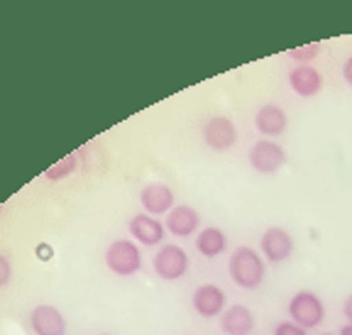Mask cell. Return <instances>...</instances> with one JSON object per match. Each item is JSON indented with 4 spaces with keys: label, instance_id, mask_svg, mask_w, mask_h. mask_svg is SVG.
<instances>
[{
    "label": "cell",
    "instance_id": "6da1fadb",
    "mask_svg": "<svg viewBox=\"0 0 352 335\" xmlns=\"http://www.w3.org/2000/svg\"><path fill=\"white\" fill-rule=\"evenodd\" d=\"M228 274H230L232 284L245 289V292H254L264 284L267 277V259L262 257V252L240 245L232 250L230 259H228Z\"/></svg>",
    "mask_w": 352,
    "mask_h": 335
},
{
    "label": "cell",
    "instance_id": "7a4b0ae2",
    "mask_svg": "<svg viewBox=\"0 0 352 335\" xmlns=\"http://www.w3.org/2000/svg\"><path fill=\"white\" fill-rule=\"evenodd\" d=\"M105 267L116 277H135L142 270V252L135 240H113L105 250Z\"/></svg>",
    "mask_w": 352,
    "mask_h": 335
},
{
    "label": "cell",
    "instance_id": "3957f363",
    "mask_svg": "<svg viewBox=\"0 0 352 335\" xmlns=\"http://www.w3.org/2000/svg\"><path fill=\"white\" fill-rule=\"evenodd\" d=\"M289 321L298 323L301 328L314 330L325 321V303L316 292L301 289L289 301Z\"/></svg>",
    "mask_w": 352,
    "mask_h": 335
},
{
    "label": "cell",
    "instance_id": "277c9868",
    "mask_svg": "<svg viewBox=\"0 0 352 335\" xmlns=\"http://www.w3.org/2000/svg\"><path fill=\"white\" fill-rule=\"evenodd\" d=\"M154 274L164 281H179L191 270V259L182 245H162L152 259Z\"/></svg>",
    "mask_w": 352,
    "mask_h": 335
},
{
    "label": "cell",
    "instance_id": "5b68a950",
    "mask_svg": "<svg viewBox=\"0 0 352 335\" xmlns=\"http://www.w3.org/2000/svg\"><path fill=\"white\" fill-rule=\"evenodd\" d=\"M294 250H296V242H294V235L286 228L272 226L259 237V252L270 264L286 262L294 255Z\"/></svg>",
    "mask_w": 352,
    "mask_h": 335
},
{
    "label": "cell",
    "instance_id": "8992f818",
    "mask_svg": "<svg viewBox=\"0 0 352 335\" xmlns=\"http://www.w3.org/2000/svg\"><path fill=\"white\" fill-rule=\"evenodd\" d=\"M250 166H252L257 174H276L281 166L286 164V149L281 147L276 140H257V142L250 147Z\"/></svg>",
    "mask_w": 352,
    "mask_h": 335
},
{
    "label": "cell",
    "instance_id": "52a82bcc",
    "mask_svg": "<svg viewBox=\"0 0 352 335\" xmlns=\"http://www.w3.org/2000/svg\"><path fill=\"white\" fill-rule=\"evenodd\" d=\"M204 142L215 152H228L237 144V127L230 118L226 116H213L204 122Z\"/></svg>",
    "mask_w": 352,
    "mask_h": 335
},
{
    "label": "cell",
    "instance_id": "ba28073f",
    "mask_svg": "<svg viewBox=\"0 0 352 335\" xmlns=\"http://www.w3.org/2000/svg\"><path fill=\"white\" fill-rule=\"evenodd\" d=\"M191 306L201 318H218V316L226 314L228 308L226 292L218 284H201L193 289Z\"/></svg>",
    "mask_w": 352,
    "mask_h": 335
},
{
    "label": "cell",
    "instance_id": "9c48e42d",
    "mask_svg": "<svg viewBox=\"0 0 352 335\" xmlns=\"http://www.w3.org/2000/svg\"><path fill=\"white\" fill-rule=\"evenodd\" d=\"M127 230H130L132 240L138 242V245H144V248H157V245L162 248V242L166 237L164 223L147 213L132 215L130 223H127Z\"/></svg>",
    "mask_w": 352,
    "mask_h": 335
},
{
    "label": "cell",
    "instance_id": "30bf717a",
    "mask_svg": "<svg viewBox=\"0 0 352 335\" xmlns=\"http://www.w3.org/2000/svg\"><path fill=\"white\" fill-rule=\"evenodd\" d=\"M30 328L34 335H66V318L52 303H39L30 314Z\"/></svg>",
    "mask_w": 352,
    "mask_h": 335
},
{
    "label": "cell",
    "instance_id": "8fae6325",
    "mask_svg": "<svg viewBox=\"0 0 352 335\" xmlns=\"http://www.w3.org/2000/svg\"><path fill=\"white\" fill-rule=\"evenodd\" d=\"M140 204L147 215H166L176 206V196L171 186L162 182H152L140 191Z\"/></svg>",
    "mask_w": 352,
    "mask_h": 335
},
{
    "label": "cell",
    "instance_id": "7c38bea8",
    "mask_svg": "<svg viewBox=\"0 0 352 335\" xmlns=\"http://www.w3.org/2000/svg\"><path fill=\"white\" fill-rule=\"evenodd\" d=\"M164 228L169 235L174 237H191L198 233L201 228V215L193 206H174V208L166 213V220H164Z\"/></svg>",
    "mask_w": 352,
    "mask_h": 335
},
{
    "label": "cell",
    "instance_id": "4fadbf2b",
    "mask_svg": "<svg viewBox=\"0 0 352 335\" xmlns=\"http://www.w3.org/2000/svg\"><path fill=\"white\" fill-rule=\"evenodd\" d=\"M289 86L292 91L298 96V98H316L320 94V88H323V76L316 66L311 64H298L296 69H292L289 74Z\"/></svg>",
    "mask_w": 352,
    "mask_h": 335
},
{
    "label": "cell",
    "instance_id": "5bb4252c",
    "mask_svg": "<svg viewBox=\"0 0 352 335\" xmlns=\"http://www.w3.org/2000/svg\"><path fill=\"white\" fill-rule=\"evenodd\" d=\"M254 127H257L259 135H264L267 140L279 138V135L286 132V127H289V118H286L281 105L267 103L254 113Z\"/></svg>",
    "mask_w": 352,
    "mask_h": 335
},
{
    "label": "cell",
    "instance_id": "9a60e30c",
    "mask_svg": "<svg viewBox=\"0 0 352 335\" xmlns=\"http://www.w3.org/2000/svg\"><path fill=\"white\" fill-rule=\"evenodd\" d=\"M254 314L245 303H232L220 316V330L226 335H250L254 330Z\"/></svg>",
    "mask_w": 352,
    "mask_h": 335
},
{
    "label": "cell",
    "instance_id": "2e32d148",
    "mask_svg": "<svg viewBox=\"0 0 352 335\" xmlns=\"http://www.w3.org/2000/svg\"><path fill=\"white\" fill-rule=\"evenodd\" d=\"M196 250L198 255H204L206 259H215L220 255H226L228 250V235L226 230H220L215 226L201 228L196 235Z\"/></svg>",
    "mask_w": 352,
    "mask_h": 335
},
{
    "label": "cell",
    "instance_id": "e0dca14e",
    "mask_svg": "<svg viewBox=\"0 0 352 335\" xmlns=\"http://www.w3.org/2000/svg\"><path fill=\"white\" fill-rule=\"evenodd\" d=\"M78 166V154H66L64 160L52 164L50 169L44 171V179H50V182H61L66 176H72Z\"/></svg>",
    "mask_w": 352,
    "mask_h": 335
},
{
    "label": "cell",
    "instance_id": "ac0fdd59",
    "mask_svg": "<svg viewBox=\"0 0 352 335\" xmlns=\"http://www.w3.org/2000/svg\"><path fill=\"white\" fill-rule=\"evenodd\" d=\"M318 52H320V42H311V44H303V47L289 50V59L298 61V64H311L318 56Z\"/></svg>",
    "mask_w": 352,
    "mask_h": 335
},
{
    "label": "cell",
    "instance_id": "d6986e66",
    "mask_svg": "<svg viewBox=\"0 0 352 335\" xmlns=\"http://www.w3.org/2000/svg\"><path fill=\"white\" fill-rule=\"evenodd\" d=\"M274 335H308L306 328H301L298 323H294V321H281V323H276L274 328Z\"/></svg>",
    "mask_w": 352,
    "mask_h": 335
},
{
    "label": "cell",
    "instance_id": "ffe728a7",
    "mask_svg": "<svg viewBox=\"0 0 352 335\" xmlns=\"http://www.w3.org/2000/svg\"><path fill=\"white\" fill-rule=\"evenodd\" d=\"M12 279V264L6 255L0 252V286H8Z\"/></svg>",
    "mask_w": 352,
    "mask_h": 335
},
{
    "label": "cell",
    "instance_id": "44dd1931",
    "mask_svg": "<svg viewBox=\"0 0 352 335\" xmlns=\"http://www.w3.org/2000/svg\"><path fill=\"white\" fill-rule=\"evenodd\" d=\"M342 78L347 81V86H352V54L345 59V64H342Z\"/></svg>",
    "mask_w": 352,
    "mask_h": 335
},
{
    "label": "cell",
    "instance_id": "7402d4cb",
    "mask_svg": "<svg viewBox=\"0 0 352 335\" xmlns=\"http://www.w3.org/2000/svg\"><path fill=\"white\" fill-rule=\"evenodd\" d=\"M342 314H345L347 323H352V294H347L345 303H342Z\"/></svg>",
    "mask_w": 352,
    "mask_h": 335
},
{
    "label": "cell",
    "instance_id": "603a6c76",
    "mask_svg": "<svg viewBox=\"0 0 352 335\" xmlns=\"http://www.w3.org/2000/svg\"><path fill=\"white\" fill-rule=\"evenodd\" d=\"M37 257H39V259H50V257H52V255H50V248H42V245H39V248H37Z\"/></svg>",
    "mask_w": 352,
    "mask_h": 335
},
{
    "label": "cell",
    "instance_id": "cb8c5ba5",
    "mask_svg": "<svg viewBox=\"0 0 352 335\" xmlns=\"http://www.w3.org/2000/svg\"><path fill=\"white\" fill-rule=\"evenodd\" d=\"M338 335H352V323H345L340 330H338Z\"/></svg>",
    "mask_w": 352,
    "mask_h": 335
},
{
    "label": "cell",
    "instance_id": "d4e9b609",
    "mask_svg": "<svg viewBox=\"0 0 352 335\" xmlns=\"http://www.w3.org/2000/svg\"><path fill=\"white\" fill-rule=\"evenodd\" d=\"M320 335H338V333H320Z\"/></svg>",
    "mask_w": 352,
    "mask_h": 335
},
{
    "label": "cell",
    "instance_id": "484cf974",
    "mask_svg": "<svg viewBox=\"0 0 352 335\" xmlns=\"http://www.w3.org/2000/svg\"><path fill=\"white\" fill-rule=\"evenodd\" d=\"M100 335H110V333H100Z\"/></svg>",
    "mask_w": 352,
    "mask_h": 335
}]
</instances>
